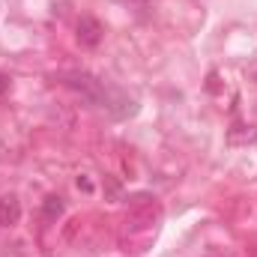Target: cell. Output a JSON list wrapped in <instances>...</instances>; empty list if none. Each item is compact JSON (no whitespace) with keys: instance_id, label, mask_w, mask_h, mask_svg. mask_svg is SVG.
Instances as JSON below:
<instances>
[{"instance_id":"obj_1","label":"cell","mask_w":257,"mask_h":257,"mask_svg":"<svg viewBox=\"0 0 257 257\" xmlns=\"http://www.w3.org/2000/svg\"><path fill=\"white\" fill-rule=\"evenodd\" d=\"M156 218H159V206L147 203V197H138L135 206H132V212H128V218H126V227L132 233L135 230H150L156 224Z\"/></svg>"},{"instance_id":"obj_2","label":"cell","mask_w":257,"mask_h":257,"mask_svg":"<svg viewBox=\"0 0 257 257\" xmlns=\"http://www.w3.org/2000/svg\"><path fill=\"white\" fill-rule=\"evenodd\" d=\"M102 24L93 18V15H81L78 18V24H75V36H78V42L84 45V48H96L99 42H102Z\"/></svg>"},{"instance_id":"obj_3","label":"cell","mask_w":257,"mask_h":257,"mask_svg":"<svg viewBox=\"0 0 257 257\" xmlns=\"http://www.w3.org/2000/svg\"><path fill=\"white\" fill-rule=\"evenodd\" d=\"M21 221V203L15 194H3L0 197V224L3 227H12Z\"/></svg>"},{"instance_id":"obj_4","label":"cell","mask_w":257,"mask_h":257,"mask_svg":"<svg viewBox=\"0 0 257 257\" xmlns=\"http://www.w3.org/2000/svg\"><path fill=\"white\" fill-rule=\"evenodd\" d=\"M251 141H257V128H254V126L236 123L233 128H227V144L239 147V144H251Z\"/></svg>"},{"instance_id":"obj_5","label":"cell","mask_w":257,"mask_h":257,"mask_svg":"<svg viewBox=\"0 0 257 257\" xmlns=\"http://www.w3.org/2000/svg\"><path fill=\"white\" fill-rule=\"evenodd\" d=\"M42 215H45L48 221H57V218L63 215V197H57V194L45 197V203H42Z\"/></svg>"},{"instance_id":"obj_6","label":"cell","mask_w":257,"mask_h":257,"mask_svg":"<svg viewBox=\"0 0 257 257\" xmlns=\"http://www.w3.org/2000/svg\"><path fill=\"white\" fill-rule=\"evenodd\" d=\"M9 84H12V81H9V75H6V72H0V96H3V93H9Z\"/></svg>"},{"instance_id":"obj_7","label":"cell","mask_w":257,"mask_h":257,"mask_svg":"<svg viewBox=\"0 0 257 257\" xmlns=\"http://www.w3.org/2000/svg\"><path fill=\"white\" fill-rule=\"evenodd\" d=\"M78 189H84V192H93V183H90L87 177H78Z\"/></svg>"},{"instance_id":"obj_8","label":"cell","mask_w":257,"mask_h":257,"mask_svg":"<svg viewBox=\"0 0 257 257\" xmlns=\"http://www.w3.org/2000/svg\"><path fill=\"white\" fill-rule=\"evenodd\" d=\"M251 81H254V84H257V72H251Z\"/></svg>"},{"instance_id":"obj_9","label":"cell","mask_w":257,"mask_h":257,"mask_svg":"<svg viewBox=\"0 0 257 257\" xmlns=\"http://www.w3.org/2000/svg\"><path fill=\"white\" fill-rule=\"evenodd\" d=\"M254 257H257V248H254Z\"/></svg>"}]
</instances>
